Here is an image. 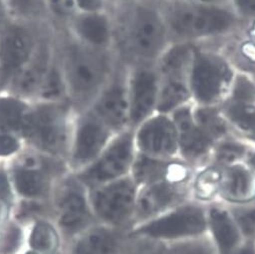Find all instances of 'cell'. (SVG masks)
<instances>
[{
  "instance_id": "cell-34",
  "label": "cell",
  "mask_w": 255,
  "mask_h": 254,
  "mask_svg": "<svg viewBox=\"0 0 255 254\" xmlns=\"http://www.w3.org/2000/svg\"><path fill=\"white\" fill-rule=\"evenodd\" d=\"M18 147L17 140L9 134L0 133V155H8L14 152Z\"/></svg>"
},
{
  "instance_id": "cell-44",
  "label": "cell",
  "mask_w": 255,
  "mask_h": 254,
  "mask_svg": "<svg viewBox=\"0 0 255 254\" xmlns=\"http://www.w3.org/2000/svg\"><path fill=\"white\" fill-rule=\"evenodd\" d=\"M249 163H250L251 166L255 169V153L252 154V155L249 157Z\"/></svg>"
},
{
  "instance_id": "cell-36",
  "label": "cell",
  "mask_w": 255,
  "mask_h": 254,
  "mask_svg": "<svg viewBox=\"0 0 255 254\" xmlns=\"http://www.w3.org/2000/svg\"><path fill=\"white\" fill-rule=\"evenodd\" d=\"M61 91V84L55 73H52L48 79V82L45 85L44 93L46 96H56Z\"/></svg>"
},
{
  "instance_id": "cell-38",
  "label": "cell",
  "mask_w": 255,
  "mask_h": 254,
  "mask_svg": "<svg viewBox=\"0 0 255 254\" xmlns=\"http://www.w3.org/2000/svg\"><path fill=\"white\" fill-rule=\"evenodd\" d=\"M10 198V189L7 178L3 172H0V199L7 200Z\"/></svg>"
},
{
  "instance_id": "cell-11",
  "label": "cell",
  "mask_w": 255,
  "mask_h": 254,
  "mask_svg": "<svg viewBox=\"0 0 255 254\" xmlns=\"http://www.w3.org/2000/svg\"><path fill=\"white\" fill-rule=\"evenodd\" d=\"M175 121L180 131V142L185 155L198 157L205 153L210 145V139L195 126L188 109H181L175 115Z\"/></svg>"
},
{
  "instance_id": "cell-4",
  "label": "cell",
  "mask_w": 255,
  "mask_h": 254,
  "mask_svg": "<svg viewBox=\"0 0 255 254\" xmlns=\"http://www.w3.org/2000/svg\"><path fill=\"white\" fill-rule=\"evenodd\" d=\"M135 189L129 180H123L104 188L94 199L97 213L106 221L119 223L131 213Z\"/></svg>"
},
{
  "instance_id": "cell-20",
  "label": "cell",
  "mask_w": 255,
  "mask_h": 254,
  "mask_svg": "<svg viewBox=\"0 0 255 254\" xmlns=\"http://www.w3.org/2000/svg\"><path fill=\"white\" fill-rule=\"evenodd\" d=\"M114 238L102 229H96L85 235L78 243L75 254H112Z\"/></svg>"
},
{
  "instance_id": "cell-47",
  "label": "cell",
  "mask_w": 255,
  "mask_h": 254,
  "mask_svg": "<svg viewBox=\"0 0 255 254\" xmlns=\"http://www.w3.org/2000/svg\"><path fill=\"white\" fill-rule=\"evenodd\" d=\"M26 254H36V253H34V252H28V253H26Z\"/></svg>"
},
{
  "instance_id": "cell-23",
  "label": "cell",
  "mask_w": 255,
  "mask_h": 254,
  "mask_svg": "<svg viewBox=\"0 0 255 254\" xmlns=\"http://www.w3.org/2000/svg\"><path fill=\"white\" fill-rule=\"evenodd\" d=\"M44 73V64L40 61L25 65L18 68L15 77V87L23 93L30 92L36 88Z\"/></svg>"
},
{
  "instance_id": "cell-39",
  "label": "cell",
  "mask_w": 255,
  "mask_h": 254,
  "mask_svg": "<svg viewBox=\"0 0 255 254\" xmlns=\"http://www.w3.org/2000/svg\"><path fill=\"white\" fill-rule=\"evenodd\" d=\"M237 5L247 14H255V0H235Z\"/></svg>"
},
{
  "instance_id": "cell-19",
  "label": "cell",
  "mask_w": 255,
  "mask_h": 254,
  "mask_svg": "<svg viewBox=\"0 0 255 254\" xmlns=\"http://www.w3.org/2000/svg\"><path fill=\"white\" fill-rule=\"evenodd\" d=\"M226 196L232 200H248L254 195V185L251 176L243 167L231 168L223 184Z\"/></svg>"
},
{
  "instance_id": "cell-32",
  "label": "cell",
  "mask_w": 255,
  "mask_h": 254,
  "mask_svg": "<svg viewBox=\"0 0 255 254\" xmlns=\"http://www.w3.org/2000/svg\"><path fill=\"white\" fill-rule=\"evenodd\" d=\"M235 217L246 235L255 233V209L238 210L235 212Z\"/></svg>"
},
{
  "instance_id": "cell-42",
  "label": "cell",
  "mask_w": 255,
  "mask_h": 254,
  "mask_svg": "<svg viewBox=\"0 0 255 254\" xmlns=\"http://www.w3.org/2000/svg\"><path fill=\"white\" fill-rule=\"evenodd\" d=\"M243 52L245 56L255 62V45L254 44H247L243 47Z\"/></svg>"
},
{
  "instance_id": "cell-13",
  "label": "cell",
  "mask_w": 255,
  "mask_h": 254,
  "mask_svg": "<svg viewBox=\"0 0 255 254\" xmlns=\"http://www.w3.org/2000/svg\"><path fill=\"white\" fill-rule=\"evenodd\" d=\"M156 95L155 77L151 72L140 71L136 74L133 84V99L131 118L137 123L151 110Z\"/></svg>"
},
{
  "instance_id": "cell-7",
  "label": "cell",
  "mask_w": 255,
  "mask_h": 254,
  "mask_svg": "<svg viewBox=\"0 0 255 254\" xmlns=\"http://www.w3.org/2000/svg\"><path fill=\"white\" fill-rule=\"evenodd\" d=\"M140 147L151 154L169 155L177 148V130L165 117H156L145 123L138 133Z\"/></svg>"
},
{
  "instance_id": "cell-1",
  "label": "cell",
  "mask_w": 255,
  "mask_h": 254,
  "mask_svg": "<svg viewBox=\"0 0 255 254\" xmlns=\"http://www.w3.org/2000/svg\"><path fill=\"white\" fill-rule=\"evenodd\" d=\"M233 16L222 9L196 5H179L169 12L172 27L183 35H203L228 28Z\"/></svg>"
},
{
  "instance_id": "cell-21",
  "label": "cell",
  "mask_w": 255,
  "mask_h": 254,
  "mask_svg": "<svg viewBox=\"0 0 255 254\" xmlns=\"http://www.w3.org/2000/svg\"><path fill=\"white\" fill-rule=\"evenodd\" d=\"M81 34L95 45H102L108 40L109 27L106 19L101 15H87L79 21Z\"/></svg>"
},
{
  "instance_id": "cell-40",
  "label": "cell",
  "mask_w": 255,
  "mask_h": 254,
  "mask_svg": "<svg viewBox=\"0 0 255 254\" xmlns=\"http://www.w3.org/2000/svg\"><path fill=\"white\" fill-rule=\"evenodd\" d=\"M77 1L80 7L86 10H95L101 4V0H77Z\"/></svg>"
},
{
  "instance_id": "cell-6",
  "label": "cell",
  "mask_w": 255,
  "mask_h": 254,
  "mask_svg": "<svg viewBox=\"0 0 255 254\" xmlns=\"http://www.w3.org/2000/svg\"><path fill=\"white\" fill-rule=\"evenodd\" d=\"M29 135L50 151L58 150L64 141L65 124L62 114L53 107H42L32 114Z\"/></svg>"
},
{
  "instance_id": "cell-29",
  "label": "cell",
  "mask_w": 255,
  "mask_h": 254,
  "mask_svg": "<svg viewBox=\"0 0 255 254\" xmlns=\"http://www.w3.org/2000/svg\"><path fill=\"white\" fill-rule=\"evenodd\" d=\"M228 115L241 129L255 137V107L245 103H238L229 108Z\"/></svg>"
},
{
  "instance_id": "cell-45",
  "label": "cell",
  "mask_w": 255,
  "mask_h": 254,
  "mask_svg": "<svg viewBox=\"0 0 255 254\" xmlns=\"http://www.w3.org/2000/svg\"><path fill=\"white\" fill-rule=\"evenodd\" d=\"M4 214V209H3V206H2V204L0 203V219H1V217H2V215Z\"/></svg>"
},
{
  "instance_id": "cell-15",
  "label": "cell",
  "mask_w": 255,
  "mask_h": 254,
  "mask_svg": "<svg viewBox=\"0 0 255 254\" xmlns=\"http://www.w3.org/2000/svg\"><path fill=\"white\" fill-rule=\"evenodd\" d=\"M179 198L176 189L167 184H157L146 190L138 200L137 211L142 217L153 215L175 203Z\"/></svg>"
},
{
  "instance_id": "cell-9",
  "label": "cell",
  "mask_w": 255,
  "mask_h": 254,
  "mask_svg": "<svg viewBox=\"0 0 255 254\" xmlns=\"http://www.w3.org/2000/svg\"><path fill=\"white\" fill-rule=\"evenodd\" d=\"M133 39L137 50L152 56L158 52L163 40V28L156 15L148 10H140L134 22Z\"/></svg>"
},
{
  "instance_id": "cell-25",
  "label": "cell",
  "mask_w": 255,
  "mask_h": 254,
  "mask_svg": "<svg viewBox=\"0 0 255 254\" xmlns=\"http://www.w3.org/2000/svg\"><path fill=\"white\" fill-rule=\"evenodd\" d=\"M166 165L146 157H140L134 165V176L139 183H152L164 177Z\"/></svg>"
},
{
  "instance_id": "cell-31",
  "label": "cell",
  "mask_w": 255,
  "mask_h": 254,
  "mask_svg": "<svg viewBox=\"0 0 255 254\" xmlns=\"http://www.w3.org/2000/svg\"><path fill=\"white\" fill-rule=\"evenodd\" d=\"M244 153V147L237 143H224L217 151V158L223 163H230L240 158Z\"/></svg>"
},
{
  "instance_id": "cell-3",
  "label": "cell",
  "mask_w": 255,
  "mask_h": 254,
  "mask_svg": "<svg viewBox=\"0 0 255 254\" xmlns=\"http://www.w3.org/2000/svg\"><path fill=\"white\" fill-rule=\"evenodd\" d=\"M205 226L203 212L189 206L143 226L138 232L157 238H175L201 233Z\"/></svg>"
},
{
  "instance_id": "cell-46",
  "label": "cell",
  "mask_w": 255,
  "mask_h": 254,
  "mask_svg": "<svg viewBox=\"0 0 255 254\" xmlns=\"http://www.w3.org/2000/svg\"><path fill=\"white\" fill-rule=\"evenodd\" d=\"M2 17H3V11H2L1 5H0V23H1V21H2Z\"/></svg>"
},
{
  "instance_id": "cell-37",
  "label": "cell",
  "mask_w": 255,
  "mask_h": 254,
  "mask_svg": "<svg viewBox=\"0 0 255 254\" xmlns=\"http://www.w3.org/2000/svg\"><path fill=\"white\" fill-rule=\"evenodd\" d=\"M164 254H205V251L197 246H186V247H178L175 249H169Z\"/></svg>"
},
{
  "instance_id": "cell-8",
  "label": "cell",
  "mask_w": 255,
  "mask_h": 254,
  "mask_svg": "<svg viewBox=\"0 0 255 254\" xmlns=\"http://www.w3.org/2000/svg\"><path fill=\"white\" fill-rule=\"evenodd\" d=\"M68 76L75 91L81 94L89 93L101 81V63L87 52L74 51L68 61Z\"/></svg>"
},
{
  "instance_id": "cell-27",
  "label": "cell",
  "mask_w": 255,
  "mask_h": 254,
  "mask_svg": "<svg viewBox=\"0 0 255 254\" xmlns=\"http://www.w3.org/2000/svg\"><path fill=\"white\" fill-rule=\"evenodd\" d=\"M196 117L200 129L209 139L219 137L225 133V123L213 110L201 109L197 112Z\"/></svg>"
},
{
  "instance_id": "cell-2",
  "label": "cell",
  "mask_w": 255,
  "mask_h": 254,
  "mask_svg": "<svg viewBox=\"0 0 255 254\" xmlns=\"http://www.w3.org/2000/svg\"><path fill=\"white\" fill-rule=\"evenodd\" d=\"M230 76V70L221 59L209 55L198 56L193 71V88L197 98L207 103L216 100Z\"/></svg>"
},
{
  "instance_id": "cell-28",
  "label": "cell",
  "mask_w": 255,
  "mask_h": 254,
  "mask_svg": "<svg viewBox=\"0 0 255 254\" xmlns=\"http://www.w3.org/2000/svg\"><path fill=\"white\" fill-rule=\"evenodd\" d=\"M188 97V91L184 85L179 82H171L164 87L159 101L158 110L161 112H167L172 110Z\"/></svg>"
},
{
  "instance_id": "cell-17",
  "label": "cell",
  "mask_w": 255,
  "mask_h": 254,
  "mask_svg": "<svg viewBox=\"0 0 255 254\" xmlns=\"http://www.w3.org/2000/svg\"><path fill=\"white\" fill-rule=\"evenodd\" d=\"M210 223L220 248L225 252L234 249L239 242V234L235 224L226 212L218 209L212 210Z\"/></svg>"
},
{
  "instance_id": "cell-10",
  "label": "cell",
  "mask_w": 255,
  "mask_h": 254,
  "mask_svg": "<svg viewBox=\"0 0 255 254\" xmlns=\"http://www.w3.org/2000/svg\"><path fill=\"white\" fill-rule=\"evenodd\" d=\"M30 49L28 34L21 28H10L0 40V60L6 70H16L26 63Z\"/></svg>"
},
{
  "instance_id": "cell-14",
  "label": "cell",
  "mask_w": 255,
  "mask_h": 254,
  "mask_svg": "<svg viewBox=\"0 0 255 254\" xmlns=\"http://www.w3.org/2000/svg\"><path fill=\"white\" fill-rule=\"evenodd\" d=\"M107 135V131L101 123L95 120L84 122L77 136L76 158L80 161L92 159L103 147Z\"/></svg>"
},
{
  "instance_id": "cell-5",
  "label": "cell",
  "mask_w": 255,
  "mask_h": 254,
  "mask_svg": "<svg viewBox=\"0 0 255 254\" xmlns=\"http://www.w3.org/2000/svg\"><path fill=\"white\" fill-rule=\"evenodd\" d=\"M131 153V137L126 134L110 147L104 156L85 175V179L92 184H97L122 175L129 166Z\"/></svg>"
},
{
  "instance_id": "cell-30",
  "label": "cell",
  "mask_w": 255,
  "mask_h": 254,
  "mask_svg": "<svg viewBox=\"0 0 255 254\" xmlns=\"http://www.w3.org/2000/svg\"><path fill=\"white\" fill-rule=\"evenodd\" d=\"M222 180L221 173L217 168H210L201 174L196 183L197 195L202 199H209L213 196Z\"/></svg>"
},
{
  "instance_id": "cell-26",
  "label": "cell",
  "mask_w": 255,
  "mask_h": 254,
  "mask_svg": "<svg viewBox=\"0 0 255 254\" xmlns=\"http://www.w3.org/2000/svg\"><path fill=\"white\" fill-rule=\"evenodd\" d=\"M31 246L44 253H51L57 249L58 236L55 230L46 223H38L30 237Z\"/></svg>"
},
{
  "instance_id": "cell-35",
  "label": "cell",
  "mask_w": 255,
  "mask_h": 254,
  "mask_svg": "<svg viewBox=\"0 0 255 254\" xmlns=\"http://www.w3.org/2000/svg\"><path fill=\"white\" fill-rule=\"evenodd\" d=\"M19 241H20V232L18 229L16 228H12L6 238H5V242L3 245V251L7 254L15 251L19 245Z\"/></svg>"
},
{
  "instance_id": "cell-41",
  "label": "cell",
  "mask_w": 255,
  "mask_h": 254,
  "mask_svg": "<svg viewBox=\"0 0 255 254\" xmlns=\"http://www.w3.org/2000/svg\"><path fill=\"white\" fill-rule=\"evenodd\" d=\"M10 2L22 10H27L32 5V0H10Z\"/></svg>"
},
{
  "instance_id": "cell-16",
  "label": "cell",
  "mask_w": 255,
  "mask_h": 254,
  "mask_svg": "<svg viewBox=\"0 0 255 254\" xmlns=\"http://www.w3.org/2000/svg\"><path fill=\"white\" fill-rule=\"evenodd\" d=\"M61 224L69 231L82 228L88 220V211L83 196L77 191L65 195L61 203Z\"/></svg>"
},
{
  "instance_id": "cell-33",
  "label": "cell",
  "mask_w": 255,
  "mask_h": 254,
  "mask_svg": "<svg viewBox=\"0 0 255 254\" xmlns=\"http://www.w3.org/2000/svg\"><path fill=\"white\" fill-rule=\"evenodd\" d=\"M235 98L239 101L247 102L255 99V88L250 82L244 78H240L237 81L235 88Z\"/></svg>"
},
{
  "instance_id": "cell-43",
  "label": "cell",
  "mask_w": 255,
  "mask_h": 254,
  "mask_svg": "<svg viewBox=\"0 0 255 254\" xmlns=\"http://www.w3.org/2000/svg\"><path fill=\"white\" fill-rule=\"evenodd\" d=\"M236 254H255V252L251 247H245V248L239 250Z\"/></svg>"
},
{
  "instance_id": "cell-12",
  "label": "cell",
  "mask_w": 255,
  "mask_h": 254,
  "mask_svg": "<svg viewBox=\"0 0 255 254\" xmlns=\"http://www.w3.org/2000/svg\"><path fill=\"white\" fill-rule=\"evenodd\" d=\"M31 120L32 114L22 103L11 98L0 99V133L29 135Z\"/></svg>"
},
{
  "instance_id": "cell-24",
  "label": "cell",
  "mask_w": 255,
  "mask_h": 254,
  "mask_svg": "<svg viewBox=\"0 0 255 254\" xmlns=\"http://www.w3.org/2000/svg\"><path fill=\"white\" fill-rule=\"evenodd\" d=\"M192 49L187 46H179L172 49L162 62L163 72L167 75L177 76L183 73L191 61Z\"/></svg>"
},
{
  "instance_id": "cell-22",
  "label": "cell",
  "mask_w": 255,
  "mask_h": 254,
  "mask_svg": "<svg viewBox=\"0 0 255 254\" xmlns=\"http://www.w3.org/2000/svg\"><path fill=\"white\" fill-rule=\"evenodd\" d=\"M15 185L18 192L27 197H33L44 191L46 182L44 175L36 169L21 168L15 174Z\"/></svg>"
},
{
  "instance_id": "cell-18",
  "label": "cell",
  "mask_w": 255,
  "mask_h": 254,
  "mask_svg": "<svg viewBox=\"0 0 255 254\" xmlns=\"http://www.w3.org/2000/svg\"><path fill=\"white\" fill-rule=\"evenodd\" d=\"M99 112L112 126H120L126 119L127 101L124 91L115 87L108 91L99 104Z\"/></svg>"
}]
</instances>
